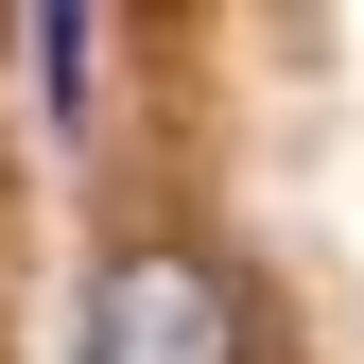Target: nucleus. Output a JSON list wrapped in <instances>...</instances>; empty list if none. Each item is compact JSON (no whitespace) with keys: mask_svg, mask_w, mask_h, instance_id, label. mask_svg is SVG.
<instances>
[{"mask_svg":"<svg viewBox=\"0 0 364 364\" xmlns=\"http://www.w3.org/2000/svg\"><path fill=\"white\" fill-rule=\"evenodd\" d=\"M87 364H243V295L191 243H122L87 278Z\"/></svg>","mask_w":364,"mask_h":364,"instance_id":"obj_1","label":"nucleus"},{"mask_svg":"<svg viewBox=\"0 0 364 364\" xmlns=\"http://www.w3.org/2000/svg\"><path fill=\"white\" fill-rule=\"evenodd\" d=\"M35 105L87 122V0H35Z\"/></svg>","mask_w":364,"mask_h":364,"instance_id":"obj_2","label":"nucleus"}]
</instances>
